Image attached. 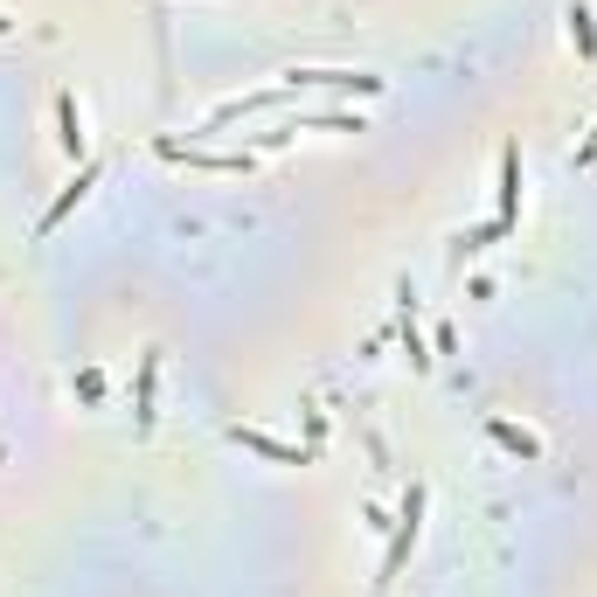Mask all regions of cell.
Here are the masks:
<instances>
[{
    "mask_svg": "<svg viewBox=\"0 0 597 597\" xmlns=\"http://www.w3.org/2000/svg\"><path fill=\"white\" fill-rule=\"evenodd\" d=\"M417 528H424V487H410V500H403V528L389 535V556H382V576H376V584H397L403 556L417 549Z\"/></svg>",
    "mask_w": 597,
    "mask_h": 597,
    "instance_id": "1",
    "label": "cell"
},
{
    "mask_svg": "<svg viewBox=\"0 0 597 597\" xmlns=\"http://www.w3.org/2000/svg\"><path fill=\"white\" fill-rule=\"evenodd\" d=\"M514 216H521V146H500V230H514Z\"/></svg>",
    "mask_w": 597,
    "mask_h": 597,
    "instance_id": "2",
    "label": "cell"
},
{
    "mask_svg": "<svg viewBox=\"0 0 597 597\" xmlns=\"http://www.w3.org/2000/svg\"><path fill=\"white\" fill-rule=\"evenodd\" d=\"M0 35H8V14H0Z\"/></svg>",
    "mask_w": 597,
    "mask_h": 597,
    "instance_id": "9",
    "label": "cell"
},
{
    "mask_svg": "<svg viewBox=\"0 0 597 597\" xmlns=\"http://www.w3.org/2000/svg\"><path fill=\"white\" fill-rule=\"evenodd\" d=\"M56 125H63V146H70V154H84V119H77V98H70V90L56 98Z\"/></svg>",
    "mask_w": 597,
    "mask_h": 597,
    "instance_id": "4",
    "label": "cell"
},
{
    "mask_svg": "<svg viewBox=\"0 0 597 597\" xmlns=\"http://www.w3.org/2000/svg\"><path fill=\"white\" fill-rule=\"evenodd\" d=\"M90 181H98V167H84V174H77V181H70V188H63V195H56V209H49L42 222H35V230H42V236H49V230H56V222H63V216H70V209H77V202H84V195H90Z\"/></svg>",
    "mask_w": 597,
    "mask_h": 597,
    "instance_id": "3",
    "label": "cell"
},
{
    "mask_svg": "<svg viewBox=\"0 0 597 597\" xmlns=\"http://www.w3.org/2000/svg\"><path fill=\"white\" fill-rule=\"evenodd\" d=\"M570 35H576V49L597 56V28H590V8H570Z\"/></svg>",
    "mask_w": 597,
    "mask_h": 597,
    "instance_id": "6",
    "label": "cell"
},
{
    "mask_svg": "<svg viewBox=\"0 0 597 597\" xmlns=\"http://www.w3.org/2000/svg\"><path fill=\"white\" fill-rule=\"evenodd\" d=\"M494 438L508 444V452H521V459H535V438H528V431H514V424H494Z\"/></svg>",
    "mask_w": 597,
    "mask_h": 597,
    "instance_id": "7",
    "label": "cell"
},
{
    "mask_svg": "<svg viewBox=\"0 0 597 597\" xmlns=\"http://www.w3.org/2000/svg\"><path fill=\"white\" fill-rule=\"evenodd\" d=\"M244 444H257V452H271V459H285V465H306V452H292V444H278V438H265V431H236Z\"/></svg>",
    "mask_w": 597,
    "mask_h": 597,
    "instance_id": "5",
    "label": "cell"
},
{
    "mask_svg": "<svg viewBox=\"0 0 597 597\" xmlns=\"http://www.w3.org/2000/svg\"><path fill=\"white\" fill-rule=\"evenodd\" d=\"M576 167H597V133H590L584 146H576Z\"/></svg>",
    "mask_w": 597,
    "mask_h": 597,
    "instance_id": "8",
    "label": "cell"
}]
</instances>
